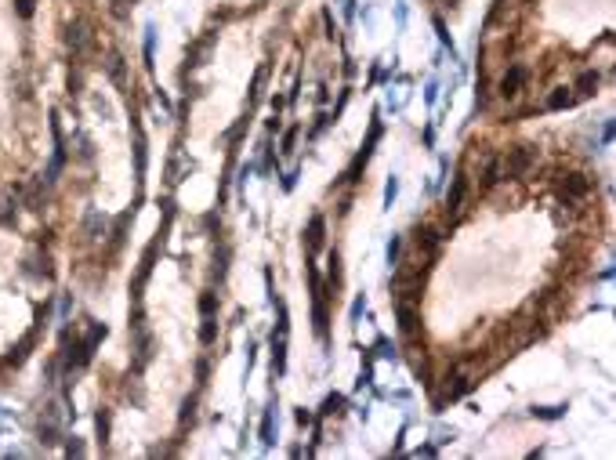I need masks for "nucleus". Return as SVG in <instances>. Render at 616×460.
<instances>
[{"label": "nucleus", "instance_id": "1", "mask_svg": "<svg viewBox=\"0 0 616 460\" xmlns=\"http://www.w3.org/2000/svg\"><path fill=\"white\" fill-rule=\"evenodd\" d=\"M522 80H525V69H519V66H515V69H511V73L504 76V84H500V87H504V95H515Z\"/></svg>", "mask_w": 616, "mask_h": 460}, {"label": "nucleus", "instance_id": "2", "mask_svg": "<svg viewBox=\"0 0 616 460\" xmlns=\"http://www.w3.org/2000/svg\"><path fill=\"white\" fill-rule=\"evenodd\" d=\"M319 243H323V218H312V225H308V247L319 250Z\"/></svg>", "mask_w": 616, "mask_h": 460}, {"label": "nucleus", "instance_id": "3", "mask_svg": "<svg viewBox=\"0 0 616 460\" xmlns=\"http://www.w3.org/2000/svg\"><path fill=\"white\" fill-rule=\"evenodd\" d=\"M569 101H573V95L566 91V87H558V91H555V95L547 98V106H551V109H566Z\"/></svg>", "mask_w": 616, "mask_h": 460}, {"label": "nucleus", "instance_id": "4", "mask_svg": "<svg viewBox=\"0 0 616 460\" xmlns=\"http://www.w3.org/2000/svg\"><path fill=\"white\" fill-rule=\"evenodd\" d=\"M399 323H403V330H406V334H414V326H417V323H414V308H406V304H399Z\"/></svg>", "mask_w": 616, "mask_h": 460}, {"label": "nucleus", "instance_id": "5", "mask_svg": "<svg viewBox=\"0 0 616 460\" xmlns=\"http://www.w3.org/2000/svg\"><path fill=\"white\" fill-rule=\"evenodd\" d=\"M576 87H580L584 95H587V91H595V87H598V73H584V76H580V84H576Z\"/></svg>", "mask_w": 616, "mask_h": 460}, {"label": "nucleus", "instance_id": "6", "mask_svg": "<svg viewBox=\"0 0 616 460\" xmlns=\"http://www.w3.org/2000/svg\"><path fill=\"white\" fill-rule=\"evenodd\" d=\"M214 337H217V326H214V323H211V319H207V323H203V326H200V341H203V344H211Z\"/></svg>", "mask_w": 616, "mask_h": 460}, {"label": "nucleus", "instance_id": "7", "mask_svg": "<svg viewBox=\"0 0 616 460\" xmlns=\"http://www.w3.org/2000/svg\"><path fill=\"white\" fill-rule=\"evenodd\" d=\"M15 11H19L22 19H29L33 11H36V0H15Z\"/></svg>", "mask_w": 616, "mask_h": 460}, {"label": "nucleus", "instance_id": "8", "mask_svg": "<svg viewBox=\"0 0 616 460\" xmlns=\"http://www.w3.org/2000/svg\"><path fill=\"white\" fill-rule=\"evenodd\" d=\"M214 308H217V298H214V293H203V298H200V312L211 315Z\"/></svg>", "mask_w": 616, "mask_h": 460}, {"label": "nucleus", "instance_id": "9", "mask_svg": "<svg viewBox=\"0 0 616 460\" xmlns=\"http://www.w3.org/2000/svg\"><path fill=\"white\" fill-rule=\"evenodd\" d=\"M261 442H272V417H265L261 424Z\"/></svg>", "mask_w": 616, "mask_h": 460}, {"label": "nucleus", "instance_id": "10", "mask_svg": "<svg viewBox=\"0 0 616 460\" xmlns=\"http://www.w3.org/2000/svg\"><path fill=\"white\" fill-rule=\"evenodd\" d=\"M460 193H464V182L457 178V185H453V196H450V207H457V199H460Z\"/></svg>", "mask_w": 616, "mask_h": 460}, {"label": "nucleus", "instance_id": "11", "mask_svg": "<svg viewBox=\"0 0 616 460\" xmlns=\"http://www.w3.org/2000/svg\"><path fill=\"white\" fill-rule=\"evenodd\" d=\"M395 189H399V185H395V178H392V182H388V189H384V199H388V203L395 199Z\"/></svg>", "mask_w": 616, "mask_h": 460}]
</instances>
